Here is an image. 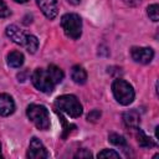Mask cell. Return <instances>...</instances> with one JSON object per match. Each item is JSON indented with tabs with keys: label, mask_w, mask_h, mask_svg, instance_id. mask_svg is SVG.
Returning <instances> with one entry per match:
<instances>
[{
	"label": "cell",
	"mask_w": 159,
	"mask_h": 159,
	"mask_svg": "<svg viewBox=\"0 0 159 159\" xmlns=\"http://www.w3.org/2000/svg\"><path fill=\"white\" fill-rule=\"evenodd\" d=\"M63 71L60 67L56 65H50L46 70L36 68L31 75V81L39 91L43 93H51L55 86L63 80Z\"/></svg>",
	"instance_id": "6da1fadb"
},
{
	"label": "cell",
	"mask_w": 159,
	"mask_h": 159,
	"mask_svg": "<svg viewBox=\"0 0 159 159\" xmlns=\"http://www.w3.org/2000/svg\"><path fill=\"white\" fill-rule=\"evenodd\" d=\"M6 36L15 43L25 47L30 53H35L39 47V40L34 35H29L19 29L16 25H9L5 30Z\"/></svg>",
	"instance_id": "7a4b0ae2"
},
{
	"label": "cell",
	"mask_w": 159,
	"mask_h": 159,
	"mask_svg": "<svg viewBox=\"0 0 159 159\" xmlns=\"http://www.w3.org/2000/svg\"><path fill=\"white\" fill-rule=\"evenodd\" d=\"M55 107L73 118H77L83 113L82 104L73 94H62L57 97L55 101Z\"/></svg>",
	"instance_id": "3957f363"
},
{
	"label": "cell",
	"mask_w": 159,
	"mask_h": 159,
	"mask_svg": "<svg viewBox=\"0 0 159 159\" xmlns=\"http://www.w3.org/2000/svg\"><path fill=\"white\" fill-rule=\"evenodd\" d=\"M112 92L114 98L117 99L118 103L122 106H128L134 101V89L132 84H129L127 81L122 78H117L112 83Z\"/></svg>",
	"instance_id": "277c9868"
},
{
	"label": "cell",
	"mask_w": 159,
	"mask_h": 159,
	"mask_svg": "<svg viewBox=\"0 0 159 159\" xmlns=\"http://www.w3.org/2000/svg\"><path fill=\"white\" fill-rule=\"evenodd\" d=\"M29 119L40 130H47L50 128V116L48 111L42 104H30L26 109Z\"/></svg>",
	"instance_id": "5b68a950"
},
{
	"label": "cell",
	"mask_w": 159,
	"mask_h": 159,
	"mask_svg": "<svg viewBox=\"0 0 159 159\" xmlns=\"http://www.w3.org/2000/svg\"><path fill=\"white\" fill-rule=\"evenodd\" d=\"M61 26L67 37L72 40L80 39L82 34V20L77 14H65L61 17Z\"/></svg>",
	"instance_id": "8992f818"
},
{
	"label": "cell",
	"mask_w": 159,
	"mask_h": 159,
	"mask_svg": "<svg viewBox=\"0 0 159 159\" xmlns=\"http://www.w3.org/2000/svg\"><path fill=\"white\" fill-rule=\"evenodd\" d=\"M26 155L27 158H31V159H42V158H48V152L42 144V142L36 137H34L30 140V145Z\"/></svg>",
	"instance_id": "52a82bcc"
},
{
	"label": "cell",
	"mask_w": 159,
	"mask_h": 159,
	"mask_svg": "<svg viewBox=\"0 0 159 159\" xmlns=\"http://www.w3.org/2000/svg\"><path fill=\"white\" fill-rule=\"evenodd\" d=\"M130 56L135 62L147 65L153 60L154 51L150 47H132L130 48Z\"/></svg>",
	"instance_id": "ba28073f"
},
{
	"label": "cell",
	"mask_w": 159,
	"mask_h": 159,
	"mask_svg": "<svg viewBox=\"0 0 159 159\" xmlns=\"http://www.w3.org/2000/svg\"><path fill=\"white\" fill-rule=\"evenodd\" d=\"M36 4L47 19L52 20L57 16V12H58L57 0H36Z\"/></svg>",
	"instance_id": "9c48e42d"
},
{
	"label": "cell",
	"mask_w": 159,
	"mask_h": 159,
	"mask_svg": "<svg viewBox=\"0 0 159 159\" xmlns=\"http://www.w3.org/2000/svg\"><path fill=\"white\" fill-rule=\"evenodd\" d=\"M15 111V102L11 96L6 93H0V116L7 117Z\"/></svg>",
	"instance_id": "30bf717a"
},
{
	"label": "cell",
	"mask_w": 159,
	"mask_h": 159,
	"mask_svg": "<svg viewBox=\"0 0 159 159\" xmlns=\"http://www.w3.org/2000/svg\"><path fill=\"white\" fill-rule=\"evenodd\" d=\"M123 122L127 127L129 128H137L139 127V123H140V117H139V113L134 109H130V111H127L123 113Z\"/></svg>",
	"instance_id": "8fae6325"
},
{
	"label": "cell",
	"mask_w": 159,
	"mask_h": 159,
	"mask_svg": "<svg viewBox=\"0 0 159 159\" xmlns=\"http://www.w3.org/2000/svg\"><path fill=\"white\" fill-rule=\"evenodd\" d=\"M71 78L73 80L75 83L77 84H83L87 81V72L86 70L80 66V65H75L71 68Z\"/></svg>",
	"instance_id": "7c38bea8"
},
{
	"label": "cell",
	"mask_w": 159,
	"mask_h": 159,
	"mask_svg": "<svg viewBox=\"0 0 159 159\" xmlns=\"http://www.w3.org/2000/svg\"><path fill=\"white\" fill-rule=\"evenodd\" d=\"M7 65L12 68H19L24 65V55L20 51H11L7 55Z\"/></svg>",
	"instance_id": "4fadbf2b"
},
{
	"label": "cell",
	"mask_w": 159,
	"mask_h": 159,
	"mask_svg": "<svg viewBox=\"0 0 159 159\" xmlns=\"http://www.w3.org/2000/svg\"><path fill=\"white\" fill-rule=\"evenodd\" d=\"M137 129V133H135V137H137V142L138 144L142 147V148H152L155 145V143L153 142V139L150 137H148L142 129H139L138 127L135 128Z\"/></svg>",
	"instance_id": "5bb4252c"
},
{
	"label": "cell",
	"mask_w": 159,
	"mask_h": 159,
	"mask_svg": "<svg viewBox=\"0 0 159 159\" xmlns=\"http://www.w3.org/2000/svg\"><path fill=\"white\" fill-rule=\"evenodd\" d=\"M108 140L112 144H114V145H117L119 148H124L123 150H125V152L128 150V143H127V139L123 135H119L117 133H111L109 137H108Z\"/></svg>",
	"instance_id": "9a60e30c"
},
{
	"label": "cell",
	"mask_w": 159,
	"mask_h": 159,
	"mask_svg": "<svg viewBox=\"0 0 159 159\" xmlns=\"http://www.w3.org/2000/svg\"><path fill=\"white\" fill-rule=\"evenodd\" d=\"M147 12H148L149 19L153 20L154 22H157L159 20V6H158V4L149 5L148 9H147Z\"/></svg>",
	"instance_id": "2e32d148"
},
{
	"label": "cell",
	"mask_w": 159,
	"mask_h": 159,
	"mask_svg": "<svg viewBox=\"0 0 159 159\" xmlns=\"http://www.w3.org/2000/svg\"><path fill=\"white\" fill-rule=\"evenodd\" d=\"M98 158H119V153H117L113 149H103L102 152H99L97 154Z\"/></svg>",
	"instance_id": "e0dca14e"
},
{
	"label": "cell",
	"mask_w": 159,
	"mask_h": 159,
	"mask_svg": "<svg viewBox=\"0 0 159 159\" xmlns=\"http://www.w3.org/2000/svg\"><path fill=\"white\" fill-rule=\"evenodd\" d=\"M11 15L10 9L7 7V5L5 4L4 0H0V17H7Z\"/></svg>",
	"instance_id": "ac0fdd59"
},
{
	"label": "cell",
	"mask_w": 159,
	"mask_h": 159,
	"mask_svg": "<svg viewBox=\"0 0 159 159\" xmlns=\"http://www.w3.org/2000/svg\"><path fill=\"white\" fill-rule=\"evenodd\" d=\"M99 117H101V112H99V111H92V112L87 116V119L91 120V122H96L97 119H99Z\"/></svg>",
	"instance_id": "d6986e66"
},
{
	"label": "cell",
	"mask_w": 159,
	"mask_h": 159,
	"mask_svg": "<svg viewBox=\"0 0 159 159\" xmlns=\"http://www.w3.org/2000/svg\"><path fill=\"white\" fill-rule=\"evenodd\" d=\"M75 157H76V158H78V157H80V158H89V157H92V154H91L89 152H87L86 149H81Z\"/></svg>",
	"instance_id": "ffe728a7"
},
{
	"label": "cell",
	"mask_w": 159,
	"mask_h": 159,
	"mask_svg": "<svg viewBox=\"0 0 159 159\" xmlns=\"http://www.w3.org/2000/svg\"><path fill=\"white\" fill-rule=\"evenodd\" d=\"M124 2H125V4H128V5L134 6V5L139 4V2H140V0H124Z\"/></svg>",
	"instance_id": "44dd1931"
},
{
	"label": "cell",
	"mask_w": 159,
	"mask_h": 159,
	"mask_svg": "<svg viewBox=\"0 0 159 159\" xmlns=\"http://www.w3.org/2000/svg\"><path fill=\"white\" fill-rule=\"evenodd\" d=\"M70 4H72V5H78L80 2H81V0H67Z\"/></svg>",
	"instance_id": "7402d4cb"
},
{
	"label": "cell",
	"mask_w": 159,
	"mask_h": 159,
	"mask_svg": "<svg viewBox=\"0 0 159 159\" xmlns=\"http://www.w3.org/2000/svg\"><path fill=\"white\" fill-rule=\"evenodd\" d=\"M14 1H16V2H20V4H24V2H27L29 0H14Z\"/></svg>",
	"instance_id": "603a6c76"
},
{
	"label": "cell",
	"mask_w": 159,
	"mask_h": 159,
	"mask_svg": "<svg viewBox=\"0 0 159 159\" xmlns=\"http://www.w3.org/2000/svg\"><path fill=\"white\" fill-rule=\"evenodd\" d=\"M0 158H1V147H0Z\"/></svg>",
	"instance_id": "cb8c5ba5"
}]
</instances>
